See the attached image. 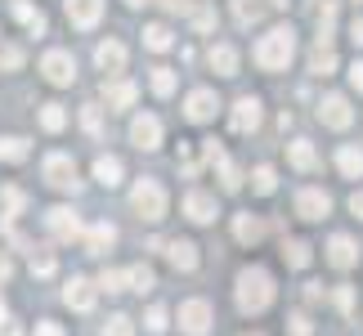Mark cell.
<instances>
[{
	"label": "cell",
	"mask_w": 363,
	"mask_h": 336,
	"mask_svg": "<svg viewBox=\"0 0 363 336\" xmlns=\"http://www.w3.org/2000/svg\"><path fill=\"white\" fill-rule=\"evenodd\" d=\"M291 54H296V32H291V27H269V32L256 40L251 59H256L264 72H283L291 63Z\"/></svg>",
	"instance_id": "6da1fadb"
},
{
	"label": "cell",
	"mask_w": 363,
	"mask_h": 336,
	"mask_svg": "<svg viewBox=\"0 0 363 336\" xmlns=\"http://www.w3.org/2000/svg\"><path fill=\"white\" fill-rule=\"evenodd\" d=\"M274 301V278L260 269V264H247L238 274V310L242 314H264Z\"/></svg>",
	"instance_id": "7a4b0ae2"
},
{
	"label": "cell",
	"mask_w": 363,
	"mask_h": 336,
	"mask_svg": "<svg viewBox=\"0 0 363 336\" xmlns=\"http://www.w3.org/2000/svg\"><path fill=\"white\" fill-rule=\"evenodd\" d=\"M130 211L139 220H148V224H157L166 215V189L157 184V179H139V184L130 189Z\"/></svg>",
	"instance_id": "3957f363"
},
{
	"label": "cell",
	"mask_w": 363,
	"mask_h": 336,
	"mask_svg": "<svg viewBox=\"0 0 363 336\" xmlns=\"http://www.w3.org/2000/svg\"><path fill=\"white\" fill-rule=\"evenodd\" d=\"M45 184L59 189V193H77V189H81L77 162L67 157V152H50V157H45Z\"/></svg>",
	"instance_id": "277c9868"
},
{
	"label": "cell",
	"mask_w": 363,
	"mask_h": 336,
	"mask_svg": "<svg viewBox=\"0 0 363 336\" xmlns=\"http://www.w3.org/2000/svg\"><path fill=\"white\" fill-rule=\"evenodd\" d=\"M40 72H45V81H54V86H72L77 81V59L67 50H50L45 59H40Z\"/></svg>",
	"instance_id": "5b68a950"
},
{
	"label": "cell",
	"mask_w": 363,
	"mask_h": 336,
	"mask_svg": "<svg viewBox=\"0 0 363 336\" xmlns=\"http://www.w3.org/2000/svg\"><path fill=\"white\" fill-rule=\"evenodd\" d=\"M318 121L332 125V130H345V125L354 121V108L345 94H323V103H318Z\"/></svg>",
	"instance_id": "8992f818"
},
{
	"label": "cell",
	"mask_w": 363,
	"mask_h": 336,
	"mask_svg": "<svg viewBox=\"0 0 363 336\" xmlns=\"http://www.w3.org/2000/svg\"><path fill=\"white\" fill-rule=\"evenodd\" d=\"M206 327H211V305H206V301H184V305H179V332L206 336Z\"/></svg>",
	"instance_id": "52a82bcc"
},
{
	"label": "cell",
	"mask_w": 363,
	"mask_h": 336,
	"mask_svg": "<svg viewBox=\"0 0 363 336\" xmlns=\"http://www.w3.org/2000/svg\"><path fill=\"white\" fill-rule=\"evenodd\" d=\"M328 211H332V198L323 189H301L296 193V215L301 220H323Z\"/></svg>",
	"instance_id": "ba28073f"
},
{
	"label": "cell",
	"mask_w": 363,
	"mask_h": 336,
	"mask_svg": "<svg viewBox=\"0 0 363 336\" xmlns=\"http://www.w3.org/2000/svg\"><path fill=\"white\" fill-rule=\"evenodd\" d=\"M216 108H220V99H216V90H193L189 99H184V117L189 121H211L216 117Z\"/></svg>",
	"instance_id": "9c48e42d"
},
{
	"label": "cell",
	"mask_w": 363,
	"mask_h": 336,
	"mask_svg": "<svg viewBox=\"0 0 363 336\" xmlns=\"http://www.w3.org/2000/svg\"><path fill=\"white\" fill-rule=\"evenodd\" d=\"M130 139H135V148L152 152V148L162 144V121H157V117H135V121H130Z\"/></svg>",
	"instance_id": "30bf717a"
},
{
	"label": "cell",
	"mask_w": 363,
	"mask_h": 336,
	"mask_svg": "<svg viewBox=\"0 0 363 336\" xmlns=\"http://www.w3.org/2000/svg\"><path fill=\"white\" fill-rule=\"evenodd\" d=\"M67 18H72V27H94L104 18V0H63Z\"/></svg>",
	"instance_id": "8fae6325"
},
{
	"label": "cell",
	"mask_w": 363,
	"mask_h": 336,
	"mask_svg": "<svg viewBox=\"0 0 363 336\" xmlns=\"http://www.w3.org/2000/svg\"><path fill=\"white\" fill-rule=\"evenodd\" d=\"M354 260H359L354 237H350V233H337V237L328 242V264H332V269H350Z\"/></svg>",
	"instance_id": "7c38bea8"
},
{
	"label": "cell",
	"mask_w": 363,
	"mask_h": 336,
	"mask_svg": "<svg viewBox=\"0 0 363 336\" xmlns=\"http://www.w3.org/2000/svg\"><path fill=\"white\" fill-rule=\"evenodd\" d=\"M184 215L193 224H211L216 220V198H211V193H202V189H193L189 198H184Z\"/></svg>",
	"instance_id": "4fadbf2b"
},
{
	"label": "cell",
	"mask_w": 363,
	"mask_h": 336,
	"mask_svg": "<svg viewBox=\"0 0 363 336\" xmlns=\"http://www.w3.org/2000/svg\"><path fill=\"white\" fill-rule=\"evenodd\" d=\"M45 229L59 237V242H67V237H77V233H81V220L67 211V206H54V211L45 215Z\"/></svg>",
	"instance_id": "5bb4252c"
},
{
	"label": "cell",
	"mask_w": 363,
	"mask_h": 336,
	"mask_svg": "<svg viewBox=\"0 0 363 336\" xmlns=\"http://www.w3.org/2000/svg\"><path fill=\"white\" fill-rule=\"evenodd\" d=\"M256 125H260V99H251V94H247V99L233 103V130H238V135H251Z\"/></svg>",
	"instance_id": "9a60e30c"
},
{
	"label": "cell",
	"mask_w": 363,
	"mask_h": 336,
	"mask_svg": "<svg viewBox=\"0 0 363 336\" xmlns=\"http://www.w3.org/2000/svg\"><path fill=\"white\" fill-rule=\"evenodd\" d=\"M94 63H99L104 72H121V67H125V45H121V40H113V36L99 40V50H94Z\"/></svg>",
	"instance_id": "2e32d148"
},
{
	"label": "cell",
	"mask_w": 363,
	"mask_h": 336,
	"mask_svg": "<svg viewBox=\"0 0 363 336\" xmlns=\"http://www.w3.org/2000/svg\"><path fill=\"white\" fill-rule=\"evenodd\" d=\"M63 301L72 305V310H94V283L90 278H72V283H67V291H63Z\"/></svg>",
	"instance_id": "e0dca14e"
},
{
	"label": "cell",
	"mask_w": 363,
	"mask_h": 336,
	"mask_svg": "<svg viewBox=\"0 0 363 336\" xmlns=\"http://www.w3.org/2000/svg\"><path fill=\"white\" fill-rule=\"evenodd\" d=\"M135 94H139L135 81H104V99H108V108H130Z\"/></svg>",
	"instance_id": "ac0fdd59"
},
{
	"label": "cell",
	"mask_w": 363,
	"mask_h": 336,
	"mask_svg": "<svg viewBox=\"0 0 363 336\" xmlns=\"http://www.w3.org/2000/svg\"><path fill=\"white\" fill-rule=\"evenodd\" d=\"M206 59H211V67H216L220 77H238V50L225 45V40H220V45H211V54H206Z\"/></svg>",
	"instance_id": "d6986e66"
},
{
	"label": "cell",
	"mask_w": 363,
	"mask_h": 336,
	"mask_svg": "<svg viewBox=\"0 0 363 336\" xmlns=\"http://www.w3.org/2000/svg\"><path fill=\"white\" fill-rule=\"evenodd\" d=\"M166 256H171V264L184 269V274L198 269V247H193V242H179V237H175V242H166Z\"/></svg>",
	"instance_id": "ffe728a7"
},
{
	"label": "cell",
	"mask_w": 363,
	"mask_h": 336,
	"mask_svg": "<svg viewBox=\"0 0 363 336\" xmlns=\"http://www.w3.org/2000/svg\"><path fill=\"white\" fill-rule=\"evenodd\" d=\"M332 67H337V50H332L328 40H318V45L310 50V72H314V77H328Z\"/></svg>",
	"instance_id": "44dd1931"
},
{
	"label": "cell",
	"mask_w": 363,
	"mask_h": 336,
	"mask_svg": "<svg viewBox=\"0 0 363 336\" xmlns=\"http://www.w3.org/2000/svg\"><path fill=\"white\" fill-rule=\"evenodd\" d=\"M13 18H18V23H23L32 36H40V32H45V13H40V9H32L27 0H13Z\"/></svg>",
	"instance_id": "7402d4cb"
},
{
	"label": "cell",
	"mask_w": 363,
	"mask_h": 336,
	"mask_svg": "<svg viewBox=\"0 0 363 336\" xmlns=\"http://www.w3.org/2000/svg\"><path fill=\"white\" fill-rule=\"evenodd\" d=\"M287 157H291V166H296V171H314V166H318V152H314L310 139H296V144L287 148Z\"/></svg>",
	"instance_id": "603a6c76"
},
{
	"label": "cell",
	"mask_w": 363,
	"mask_h": 336,
	"mask_svg": "<svg viewBox=\"0 0 363 336\" xmlns=\"http://www.w3.org/2000/svg\"><path fill=\"white\" fill-rule=\"evenodd\" d=\"M337 166H341V175H350V179H359V175H363V148H354V144H345V148L337 152Z\"/></svg>",
	"instance_id": "cb8c5ba5"
},
{
	"label": "cell",
	"mask_w": 363,
	"mask_h": 336,
	"mask_svg": "<svg viewBox=\"0 0 363 336\" xmlns=\"http://www.w3.org/2000/svg\"><path fill=\"white\" fill-rule=\"evenodd\" d=\"M113 242H117V229H113V224H90V233H86V247L90 251H108Z\"/></svg>",
	"instance_id": "d4e9b609"
},
{
	"label": "cell",
	"mask_w": 363,
	"mask_h": 336,
	"mask_svg": "<svg viewBox=\"0 0 363 336\" xmlns=\"http://www.w3.org/2000/svg\"><path fill=\"white\" fill-rule=\"evenodd\" d=\"M233 233H238V242H260V237H264V224L256 215H238V220H233Z\"/></svg>",
	"instance_id": "484cf974"
},
{
	"label": "cell",
	"mask_w": 363,
	"mask_h": 336,
	"mask_svg": "<svg viewBox=\"0 0 363 336\" xmlns=\"http://www.w3.org/2000/svg\"><path fill=\"white\" fill-rule=\"evenodd\" d=\"M144 45H148L152 54H166V50H171V27H162V23L144 27Z\"/></svg>",
	"instance_id": "4316f807"
},
{
	"label": "cell",
	"mask_w": 363,
	"mask_h": 336,
	"mask_svg": "<svg viewBox=\"0 0 363 336\" xmlns=\"http://www.w3.org/2000/svg\"><path fill=\"white\" fill-rule=\"evenodd\" d=\"M94 175H99V184H121V157H99L94 162Z\"/></svg>",
	"instance_id": "83f0119b"
},
{
	"label": "cell",
	"mask_w": 363,
	"mask_h": 336,
	"mask_svg": "<svg viewBox=\"0 0 363 336\" xmlns=\"http://www.w3.org/2000/svg\"><path fill=\"white\" fill-rule=\"evenodd\" d=\"M260 13H264L260 0H233V18H238V27H251Z\"/></svg>",
	"instance_id": "f1b7e54d"
},
{
	"label": "cell",
	"mask_w": 363,
	"mask_h": 336,
	"mask_svg": "<svg viewBox=\"0 0 363 336\" xmlns=\"http://www.w3.org/2000/svg\"><path fill=\"white\" fill-rule=\"evenodd\" d=\"M125 283H130L135 291H152V287H157V278H152L148 264H135V269H125Z\"/></svg>",
	"instance_id": "f546056e"
},
{
	"label": "cell",
	"mask_w": 363,
	"mask_h": 336,
	"mask_svg": "<svg viewBox=\"0 0 363 336\" xmlns=\"http://www.w3.org/2000/svg\"><path fill=\"white\" fill-rule=\"evenodd\" d=\"M40 125H45V130H63V125H67L63 103H45V108H40Z\"/></svg>",
	"instance_id": "4dcf8cb0"
},
{
	"label": "cell",
	"mask_w": 363,
	"mask_h": 336,
	"mask_svg": "<svg viewBox=\"0 0 363 336\" xmlns=\"http://www.w3.org/2000/svg\"><path fill=\"white\" fill-rule=\"evenodd\" d=\"M251 184H256V193H274L278 189V171H274V166H256Z\"/></svg>",
	"instance_id": "1f68e13d"
},
{
	"label": "cell",
	"mask_w": 363,
	"mask_h": 336,
	"mask_svg": "<svg viewBox=\"0 0 363 336\" xmlns=\"http://www.w3.org/2000/svg\"><path fill=\"white\" fill-rule=\"evenodd\" d=\"M148 81H152V90H157L162 99L175 90V72H171V67H152V77H148Z\"/></svg>",
	"instance_id": "d6a6232c"
},
{
	"label": "cell",
	"mask_w": 363,
	"mask_h": 336,
	"mask_svg": "<svg viewBox=\"0 0 363 336\" xmlns=\"http://www.w3.org/2000/svg\"><path fill=\"white\" fill-rule=\"evenodd\" d=\"M27 157V144H23V139H0V162H23Z\"/></svg>",
	"instance_id": "836d02e7"
},
{
	"label": "cell",
	"mask_w": 363,
	"mask_h": 336,
	"mask_svg": "<svg viewBox=\"0 0 363 336\" xmlns=\"http://www.w3.org/2000/svg\"><path fill=\"white\" fill-rule=\"evenodd\" d=\"M283 256H287L291 269H305V264H310V247H305V242H287V247H283Z\"/></svg>",
	"instance_id": "e575fe53"
},
{
	"label": "cell",
	"mask_w": 363,
	"mask_h": 336,
	"mask_svg": "<svg viewBox=\"0 0 363 336\" xmlns=\"http://www.w3.org/2000/svg\"><path fill=\"white\" fill-rule=\"evenodd\" d=\"M0 202H5V220H13V215H18L23 211V189H5V193H0Z\"/></svg>",
	"instance_id": "d590c367"
},
{
	"label": "cell",
	"mask_w": 363,
	"mask_h": 336,
	"mask_svg": "<svg viewBox=\"0 0 363 336\" xmlns=\"http://www.w3.org/2000/svg\"><path fill=\"white\" fill-rule=\"evenodd\" d=\"M193 27H198V32H216V9L198 5V9H193Z\"/></svg>",
	"instance_id": "8d00e7d4"
},
{
	"label": "cell",
	"mask_w": 363,
	"mask_h": 336,
	"mask_svg": "<svg viewBox=\"0 0 363 336\" xmlns=\"http://www.w3.org/2000/svg\"><path fill=\"white\" fill-rule=\"evenodd\" d=\"M104 336H135V323L125 314H113V318H108V327H104Z\"/></svg>",
	"instance_id": "74e56055"
},
{
	"label": "cell",
	"mask_w": 363,
	"mask_h": 336,
	"mask_svg": "<svg viewBox=\"0 0 363 336\" xmlns=\"http://www.w3.org/2000/svg\"><path fill=\"white\" fill-rule=\"evenodd\" d=\"M81 125H86L90 135H104V117H99V108H94V103L81 108Z\"/></svg>",
	"instance_id": "f35d334b"
},
{
	"label": "cell",
	"mask_w": 363,
	"mask_h": 336,
	"mask_svg": "<svg viewBox=\"0 0 363 336\" xmlns=\"http://www.w3.org/2000/svg\"><path fill=\"white\" fill-rule=\"evenodd\" d=\"M99 287H104V291H125V274H121V269H104V274H99Z\"/></svg>",
	"instance_id": "ab89813d"
},
{
	"label": "cell",
	"mask_w": 363,
	"mask_h": 336,
	"mask_svg": "<svg viewBox=\"0 0 363 336\" xmlns=\"http://www.w3.org/2000/svg\"><path fill=\"white\" fill-rule=\"evenodd\" d=\"M0 67H9V72H13V67H23V50L18 45H5V50H0Z\"/></svg>",
	"instance_id": "60d3db41"
},
{
	"label": "cell",
	"mask_w": 363,
	"mask_h": 336,
	"mask_svg": "<svg viewBox=\"0 0 363 336\" xmlns=\"http://www.w3.org/2000/svg\"><path fill=\"white\" fill-rule=\"evenodd\" d=\"M32 274L36 278H50L54 274V256H32Z\"/></svg>",
	"instance_id": "b9f144b4"
},
{
	"label": "cell",
	"mask_w": 363,
	"mask_h": 336,
	"mask_svg": "<svg viewBox=\"0 0 363 336\" xmlns=\"http://www.w3.org/2000/svg\"><path fill=\"white\" fill-rule=\"evenodd\" d=\"M148 332H166V310H162V305L148 310Z\"/></svg>",
	"instance_id": "7bdbcfd3"
},
{
	"label": "cell",
	"mask_w": 363,
	"mask_h": 336,
	"mask_svg": "<svg viewBox=\"0 0 363 336\" xmlns=\"http://www.w3.org/2000/svg\"><path fill=\"white\" fill-rule=\"evenodd\" d=\"M314 327H310V318L305 314H291V336H310Z\"/></svg>",
	"instance_id": "ee69618b"
},
{
	"label": "cell",
	"mask_w": 363,
	"mask_h": 336,
	"mask_svg": "<svg viewBox=\"0 0 363 336\" xmlns=\"http://www.w3.org/2000/svg\"><path fill=\"white\" fill-rule=\"evenodd\" d=\"M337 305L350 314V310H354V291H350V287H337Z\"/></svg>",
	"instance_id": "f6af8a7d"
},
{
	"label": "cell",
	"mask_w": 363,
	"mask_h": 336,
	"mask_svg": "<svg viewBox=\"0 0 363 336\" xmlns=\"http://www.w3.org/2000/svg\"><path fill=\"white\" fill-rule=\"evenodd\" d=\"M36 336H63L59 323H36Z\"/></svg>",
	"instance_id": "bcb514c9"
},
{
	"label": "cell",
	"mask_w": 363,
	"mask_h": 336,
	"mask_svg": "<svg viewBox=\"0 0 363 336\" xmlns=\"http://www.w3.org/2000/svg\"><path fill=\"white\" fill-rule=\"evenodd\" d=\"M350 86L363 94V63H354V67H350Z\"/></svg>",
	"instance_id": "7dc6e473"
},
{
	"label": "cell",
	"mask_w": 363,
	"mask_h": 336,
	"mask_svg": "<svg viewBox=\"0 0 363 336\" xmlns=\"http://www.w3.org/2000/svg\"><path fill=\"white\" fill-rule=\"evenodd\" d=\"M350 40H354V45H363V18L350 23Z\"/></svg>",
	"instance_id": "c3c4849f"
},
{
	"label": "cell",
	"mask_w": 363,
	"mask_h": 336,
	"mask_svg": "<svg viewBox=\"0 0 363 336\" xmlns=\"http://www.w3.org/2000/svg\"><path fill=\"white\" fill-rule=\"evenodd\" d=\"M157 5H166L171 13H179V9H189V0H157Z\"/></svg>",
	"instance_id": "681fc988"
},
{
	"label": "cell",
	"mask_w": 363,
	"mask_h": 336,
	"mask_svg": "<svg viewBox=\"0 0 363 336\" xmlns=\"http://www.w3.org/2000/svg\"><path fill=\"white\" fill-rule=\"evenodd\" d=\"M350 211H354V215L363 220V193H354V198H350Z\"/></svg>",
	"instance_id": "f907efd6"
},
{
	"label": "cell",
	"mask_w": 363,
	"mask_h": 336,
	"mask_svg": "<svg viewBox=\"0 0 363 336\" xmlns=\"http://www.w3.org/2000/svg\"><path fill=\"white\" fill-rule=\"evenodd\" d=\"M9 274H13V264H9V256H0V283H5Z\"/></svg>",
	"instance_id": "816d5d0a"
},
{
	"label": "cell",
	"mask_w": 363,
	"mask_h": 336,
	"mask_svg": "<svg viewBox=\"0 0 363 336\" xmlns=\"http://www.w3.org/2000/svg\"><path fill=\"white\" fill-rule=\"evenodd\" d=\"M5 314H9V310H5V301H0V323H5Z\"/></svg>",
	"instance_id": "f5cc1de1"
},
{
	"label": "cell",
	"mask_w": 363,
	"mask_h": 336,
	"mask_svg": "<svg viewBox=\"0 0 363 336\" xmlns=\"http://www.w3.org/2000/svg\"><path fill=\"white\" fill-rule=\"evenodd\" d=\"M125 5H144V0H125Z\"/></svg>",
	"instance_id": "db71d44e"
}]
</instances>
